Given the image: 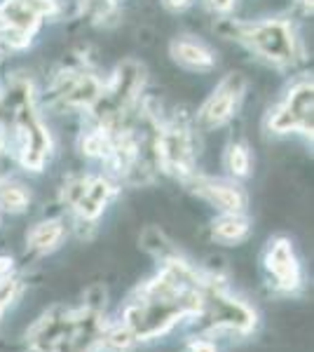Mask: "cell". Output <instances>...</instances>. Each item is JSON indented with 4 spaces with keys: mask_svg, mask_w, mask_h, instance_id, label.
<instances>
[{
    "mask_svg": "<svg viewBox=\"0 0 314 352\" xmlns=\"http://www.w3.org/2000/svg\"><path fill=\"white\" fill-rule=\"evenodd\" d=\"M192 3H195V0H162V5L169 10V12H183V10L190 8Z\"/></svg>",
    "mask_w": 314,
    "mask_h": 352,
    "instance_id": "cell-17",
    "label": "cell"
},
{
    "mask_svg": "<svg viewBox=\"0 0 314 352\" xmlns=\"http://www.w3.org/2000/svg\"><path fill=\"white\" fill-rule=\"evenodd\" d=\"M188 181H190L192 192H197L202 200L211 202L214 207H218L221 212H247L249 197L242 186L223 179H211V176L202 174H190Z\"/></svg>",
    "mask_w": 314,
    "mask_h": 352,
    "instance_id": "cell-10",
    "label": "cell"
},
{
    "mask_svg": "<svg viewBox=\"0 0 314 352\" xmlns=\"http://www.w3.org/2000/svg\"><path fill=\"white\" fill-rule=\"evenodd\" d=\"M265 268L270 272V277L275 280L277 292H295L300 287L302 272L300 263L295 258L293 244L287 237H275V240L267 242L265 249Z\"/></svg>",
    "mask_w": 314,
    "mask_h": 352,
    "instance_id": "cell-9",
    "label": "cell"
},
{
    "mask_svg": "<svg viewBox=\"0 0 314 352\" xmlns=\"http://www.w3.org/2000/svg\"><path fill=\"white\" fill-rule=\"evenodd\" d=\"M28 190L21 184H14V181H0V209L5 212H24L28 207Z\"/></svg>",
    "mask_w": 314,
    "mask_h": 352,
    "instance_id": "cell-15",
    "label": "cell"
},
{
    "mask_svg": "<svg viewBox=\"0 0 314 352\" xmlns=\"http://www.w3.org/2000/svg\"><path fill=\"white\" fill-rule=\"evenodd\" d=\"M192 352H216V350L209 343H195L192 345Z\"/></svg>",
    "mask_w": 314,
    "mask_h": 352,
    "instance_id": "cell-18",
    "label": "cell"
},
{
    "mask_svg": "<svg viewBox=\"0 0 314 352\" xmlns=\"http://www.w3.org/2000/svg\"><path fill=\"white\" fill-rule=\"evenodd\" d=\"M195 132L183 120L159 122L155 136V160L164 172L188 179L195 164Z\"/></svg>",
    "mask_w": 314,
    "mask_h": 352,
    "instance_id": "cell-5",
    "label": "cell"
},
{
    "mask_svg": "<svg viewBox=\"0 0 314 352\" xmlns=\"http://www.w3.org/2000/svg\"><path fill=\"white\" fill-rule=\"evenodd\" d=\"M115 184H111L104 176H73L64 184L61 197L78 219L96 221L104 214L106 204L115 195Z\"/></svg>",
    "mask_w": 314,
    "mask_h": 352,
    "instance_id": "cell-7",
    "label": "cell"
},
{
    "mask_svg": "<svg viewBox=\"0 0 314 352\" xmlns=\"http://www.w3.org/2000/svg\"><path fill=\"white\" fill-rule=\"evenodd\" d=\"M211 235L214 240L223 244L244 242L251 235V221L244 212H223L218 219L211 223Z\"/></svg>",
    "mask_w": 314,
    "mask_h": 352,
    "instance_id": "cell-12",
    "label": "cell"
},
{
    "mask_svg": "<svg viewBox=\"0 0 314 352\" xmlns=\"http://www.w3.org/2000/svg\"><path fill=\"white\" fill-rule=\"evenodd\" d=\"M101 89H104V80L96 73L87 71V68H66L52 80L49 94L61 109L89 113L99 99Z\"/></svg>",
    "mask_w": 314,
    "mask_h": 352,
    "instance_id": "cell-6",
    "label": "cell"
},
{
    "mask_svg": "<svg viewBox=\"0 0 314 352\" xmlns=\"http://www.w3.org/2000/svg\"><path fill=\"white\" fill-rule=\"evenodd\" d=\"M270 134H302L312 139V78H300L265 116Z\"/></svg>",
    "mask_w": 314,
    "mask_h": 352,
    "instance_id": "cell-4",
    "label": "cell"
},
{
    "mask_svg": "<svg viewBox=\"0 0 314 352\" xmlns=\"http://www.w3.org/2000/svg\"><path fill=\"white\" fill-rule=\"evenodd\" d=\"M87 8H96V16H106V10L115 5V0H82Z\"/></svg>",
    "mask_w": 314,
    "mask_h": 352,
    "instance_id": "cell-16",
    "label": "cell"
},
{
    "mask_svg": "<svg viewBox=\"0 0 314 352\" xmlns=\"http://www.w3.org/2000/svg\"><path fill=\"white\" fill-rule=\"evenodd\" d=\"M223 162H225V169L230 176H235V179H244V176L251 174V151L247 148L244 144H230L225 148V157H223Z\"/></svg>",
    "mask_w": 314,
    "mask_h": 352,
    "instance_id": "cell-14",
    "label": "cell"
},
{
    "mask_svg": "<svg viewBox=\"0 0 314 352\" xmlns=\"http://www.w3.org/2000/svg\"><path fill=\"white\" fill-rule=\"evenodd\" d=\"M232 41L249 50L260 61L277 68H289L300 59V41L289 19L225 21Z\"/></svg>",
    "mask_w": 314,
    "mask_h": 352,
    "instance_id": "cell-2",
    "label": "cell"
},
{
    "mask_svg": "<svg viewBox=\"0 0 314 352\" xmlns=\"http://www.w3.org/2000/svg\"><path fill=\"white\" fill-rule=\"evenodd\" d=\"M64 223L61 221H40L26 232V244L33 252H52L54 247H59V242L64 240Z\"/></svg>",
    "mask_w": 314,
    "mask_h": 352,
    "instance_id": "cell-13",
    "label": "cell"
},
{
    "mask_svg": "<svg viewBox=\"0 0 314 352\" xmlns=\"http://www.w3.org/2000/svg\"><path fill=\"white\" fill-rule=\"evenodd\" d=\"M10 101H12V129L16 144V160L28 172H43L49 153H52V139L40 118L36 96H33L31 82L12 80L10 85Z\"/></svg>",
    "mask_w": 314,
    "mask_h": 352,
    "instance_id": "cell-1",
    "label": "cell"
},
{
    "mask_svg": "<svg viewBox=\"0 0 314 352\" xmlns=\"http://www.w3.org/2000/svg\"><path fill=\"white\" fill-rule=\"evenodd\" d=\"M169 54L181 68L186 71H197V73H209L211 68H216V54L209 45L202 41H195L190 36L176 38L169 45Z\"/></svg>",
    "mask_w": 314,
    "mask_h": 352,
    "instance_id": "cell-11",
    "label": "cell"
},
{
    "mask_svg": "<svg viewBox=\"0 0 314 352\" xmlns=\"http://www.w3.org/2000/svg\"><path fill=\"white\" fill-rule=\"evenodd\" d=\"M247 92V78L242 73H227L223 80L216 85L204 104L197 111V124L202 129H216L223 127L235 118Z\"/></svg>",
    "mask_w": 314,
    "mask_h": 352,
    "instance_id": "cell-8",
    "label": "cell"
},
{
    "mask_svg": "<svg viewBox=\"0 0 314 352\" xmlns=\"http://www.w3.org/2000/svg\"><path fill=\"white\" fill-rule=\"evenodd\" d=\"M59 14L56 0H3L0 3V45L26 50L47 16Z\"/></svg>",
    "mask_w": 314,
    "mask_h": 352,
    "instance_id": "cell-3",
    "label": "cell"
}]
</instances>
